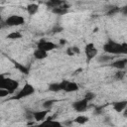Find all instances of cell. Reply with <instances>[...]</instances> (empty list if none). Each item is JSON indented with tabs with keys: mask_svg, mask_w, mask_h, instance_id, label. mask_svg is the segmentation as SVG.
Masks as SVG:
<instances>
[{
	"mask_svg": "<svg viewBox=\"0 0 127 127\" xmlns=\"http://www.w3.org/2000/svg\"><path fill=\"white\" fill-rule=\"evenodd\" d=\"M49 90H50V91H54V92H58V91L62 90V87H61V83H60V82L51 83V84L49 85Z\"/></svg>",
	"mask_w": 127,
	"mask_h": 127,
	"instance_id": "cell-16",
	"label": "cell"
},
{
	"mask_svg": "<svg viewBox=\"0 0 127 127\" xmlns=\"http://www.w3.org/2000/svg\"><path fill=\"white\" fill-rule=\"evenodd\" d=\"M56 48H57V45L55 43L47 41L45 39H42L37 43V49H41V50L46 51V52H50Z\"/></svg>",
	"mask_w": 127,
	"mask_h": 127,
	"instance_id": "cell-6",
	"label": "cell"
},
{
	"mask_svg": "<svg viewBox=\"0 0 127 127\" xmlns=\"http://www.w3.org/2000/svg\"><path fill=\"white\" fill-rule=\"evenodd\" d=\"M22 38V34L20 32H11L10 34L7 35V39L10 40H19Z\"/></svg>",
	"mask_w": 127,
	"mask_h": 127,
	"instance_id": "cell-17",
	"label": "cell"
},
{
	"mask_svg": "<svg viewBox=\"0 0 127 127\" xmlns=\"http://www.w3.org/2000/svg\"><path fill=\"white\" fill-rule=\"evenodd\" d=\"M19 86L18 81H16L15 79L9 78V77H4L1 81H0V88H4L6 90L9 91V93H13Z\"/></svg>",
	"mask_w": 127,
	"mask_h": 127,
	"instance_id": "cell-3",
	"label": "cell"
},
{
	"mask_svg": "<svg viewBox=\"0 0 127 127\" xmlns=\"http://www.w3.org/2000/svg\"><path fill=\"white\" fill-rule=\"evenodd\" d=\"M84 53H85V56H86V62L90 63L91 60L93 58H95V56L97 55V49L95 48V46L92 43H89L85 46Z\"/></svg>",
	"mask_w": 127,
	"mask_h": 127,
	"instance_id": "cell-5",
	"label": "cell"
},
{
	"mask_svg": "<svg viewBox=\"0 0 127 127\" xmlns=\"http://www.w3.org/2000/svg\"><path fill=\"white\" fill-rule=\"evenodd\" d=\"M67 10H68V5H66L65 2L63 3V4L60 5V6H58V7L52 9L53 13L58 14V15H64V14H65V13L67 12Z\"/></svg>",
	"mask_w": 127,
	"mask_h": 127,
	"instance_id": "cell-9",
	"label": "cell"
},
{
	"mask_svg": "<svg viewBox=\"0 0 127 127\" xmlns=\"http://www.w3.org/2000/svg\"><path fill=\"white\" fill-rule=\"evenodd\" d=\"M24 23H25V19H24V17H22L20 15H11L5 20V24L7 26H11V27L20 26Z\"/></svg>",
	"mask_w": 127,
	"mask_h": 127,
	"instance_id": "cell-4",
	"label": "cell"
},
{
	"mask_svg": "<svg viewBox=\"0 0 127 127\" xmlns=\"http://www.w3.org/2000/svg\"><path fill=\"white\" fill-rule=\"evenodd\" d=\"M0 29H2V25H1V23H0Z\"/></svg>",
	"mask_w": 127,
	"mask_h": 127,
	"instance_id": "cell-35",
	"label": "cell"
},
{
	"mask_svg": "<svg viewBox=\"0 0 127 127\" xmlns=\"http://www.w3.org/2000/svg\"><path fill=\"white\" fill-rule=\"evenodd\" d=\"M127 106V101L126 100H122V101H117L113 103V109L116 112H122L123 110H125Z\"/></svg>",
	"mask_w": 127,
	"mask_h": 127,
	"instance_id": "cell-11",
	"label": "cell"
},
{
	"mask_svg": "<svg viewBox=\"0 0 127 127\" xmlns=\"http://www.w3.org/2000/svg\"><path fill=\"white\" fill-rule=\"evenodd\" d=\"M4 77H5V76H4L3 74H0V81H1V80H2V79H3Z\"/></svg>",
	"mask_w": 127,
	"mask_h": 127,
	"instance_id": "cell-34",
	"label": "cell"
},
{
	"mask_svg": "<svg viewBox=\"0 0 127 127\" xmlns=\"http://www.w3.org/2000/svg\"><path fill=\"white\" fill-rule=\"evenodd\" d=\"M84 98L87 100V101H91L92 99H94L95 98V94L93 93V92H86L85 93V95H84Z\"/></svg>",
	"mask_w": 127,
	"mask_h": 127,
	"instance_id": "cell-26",
	"label": "cell"
},
{
	"mask_svg": "<svg viewBox=\"0 0 127 127\" xmlns=\"http://www.w3.org/2000/svg\"><path fill=\"white\" fill-rule=\"evenodd\" d=\"M71 123H72V122H71V121H65V122H64V124H65V125H70V124H71Z\"/></svg>",
	"mask_w": 127,
	"mask_h": 127,
	"instance_id": "cell-32",
	"label": "cell"
},
{
	"mask_svg": "<svg viewBox=\"0 0 127 127\" xmlns=\"http://www.w3.org/2000/svg\"><path fill=\"white\" fill-rule=\"evenodd\" d=\"M111 60H113V56H107V55L99 56L98 59H97V61H98L99 63H101V64L107 63V62H109V61H111Z\"/></svg>",
	"mask_w": 127,
	"mask_h": 127,
	"instance_id": "cell-19",
	"label": "cell"
},
{
	"mask_svg": "<svg viewBox=\"0 0 127 127\" xmlns=\"http://www.w3.org/2000/svg\"><path fill=\"white\" fill-rule=\"evenodd\" d=\"M54 103H56V100H54V99H49V100H46V101L43 103V106H44L46 109H50V108L54 105Z\"/></svg>",
	"mask_w": 127,
	"mask_h": 127,
	"instance_id": "cell-24",
	"label": "cell"
},
{
	"mask_svg": "<svg viewBox=\"0 0 127 127\" xmlns=\"http://www.w3.org/2000/svg\"><path fill=\"white\" fill-rule=\"evenodd\" d=\"M34 58L37 59V60H44L48 57V52L46 51H43L41 49H36L34 51V54H33Z\"/></svg>",
	"mask_w": 127,
	"mask_h": 127,
	"instance_id": "cell-12",
	"label": "cell"
},
{
	"mask_svg": "<svg viewBox=\"0 0 127 127\" xmlns=\"http://www.w3.org/2000/svg\"><path fill=\"white\" fill-rule=\"evenodd\" d=\"M63 3H64V0H49L47 2V6L50 7L51 9H53V8H56L60 5H62Z\"/></svg>",
	"mask_w": 127,
	"mask_h": 127,
	"instance_id": "cell-15",
	"label": "cell"
},
{
	"mask_svg": "<svg viewBox=\"0 0 127 127\" xmlns=\"http://www.w3.org/2000/svg\"><path fill=\"white\" fill-rule=\"evenodd\" d=\"M79 53H80V50L77 47H70V48H67V50H66V54L68 56H74Z\"/></svg>",
	"mask_w": 127,
	"mask_h": 127,
	"instance_id": "cell-18",
	"label": "cell"
},
{
	"mask_svg": "<svg viewBox=\"0 0 127 127\" xmlns=\"http://www.w3.org/2000/svg\"><path fill=\"white\" fill-rule=\"evenodd\" d=\"M87 103H88V101L85 98H83V99H80V100H77V101L73 102L72 103V108L77 112H82L87 108Z\"/></svg>",
	"mask_w": 127,
	"mask_h": 127,
	"instance_id": "cell-7",
	"label": "cell"
},
{
	"mask_svg": "<svg viewBox=\"0 0 127 127\" xmlns=\"http://www.w3.org/2000/svg\"><path fill=\"white\" fill-rule=\"evenodd\" d=\"M48 113H49V109H46L44 111H34L33 112V116H34V119L37 122H42L43 120L46 119Z\"/></svg>",
	"mask_w": 127,
	"mask_h": 127,
	"instance_id": "cell-8",
	"label": "cell"
},
{
	"mask_svg": "<svg viewBox=\"0 0 127 127\" xmlns=\"http://www.w3.org/2000/svg\"><path fill=\"white\" fill-rule=\"evenodd\" d=\"M126 64H127V60L126 59H120V60L113 62L111 64V66H113L117 69H124L126 67Z\"/></svg>",
	"mask_w": 127,
	"mask_h": 127,
	"instance_id": "cell-10",
	"label": "cell"
},
{
	"mask_svg": "<svg viewBox=\"0 0 127 127\" xmlns=\"http://www.w3.org/2000/svg\"><path fill=\"white\" fill-rule=\"evenodd\" d=\"M9 94H10V93H9L8 90H6V89H4V88H0V98L5 97V96H7V95H9Z\"/></svg>",
	"mask_w": 127,
	"mask_h": 127,
	"instance_id": "cell-27",
	"label": "cell"
},
{
	"mask_svg": "<svg viewBox=\"0 0 127 127\" xmlns=\"http://www.w3.org/2000/svg\"><path fill=\"white\" fill-rule=\"evenodd\" d=\"M118 12H120V8L119 7H117V6H111L109 8V10L106 12V14L108 16H113V15H115Z\"/></svg>",
	"mask_w": 127,
	"mask_h": 127,
	"instance_id": "cell-20",
	"label": "cell"
},
{
	"mask_svg": "<svg viewBox=\"0 0 127 127\" xmlns=\"http://www.w3.org/2000/svg\"><path fill=\"white\" fill-rule=\"evenodd\" d=\"M62 31H63V27H61L60 25H56V26L53 28V30H52L53 33H60V32H62Z\"/></svg>",
	"mask_w": 127,
	"mask_h": 127,
	"instance_id": "cell-28",
	"label": "cell"
},
{
	"mask_svg": "<svg viewBox=\"0 0 127 127\" xmlns=\"http://www.w3.org/2000/svg\"><path fill=\"white\" fill-rule=\"evenodd\" d=\"M42 124L43 125H57V126H62V123L61 122L56 121L54 119H51V120H43Z\"/></svg>",
	"mask_w": 127,
	"mask_h": 127,
	"instance_id": "cell-21",
	"label": "cell"
},
{
	"mask_svg": "<svg viewBox=\"0 0 127 127\" xmlns=\"http://www.w3.org/2000/svg\"><path fill=\"white\" fill-rule=\"evenodd\" d=\"M35 92V87L30 84V83H26L24 84V86L18 91V93L12 97V99H16V100H19V99H22V98H25V97H28L30 95H32L33 93Z\"/></svg>",
	"mask_w": 127,
	"mask_h": 127,
	"instance_id": "cell-2",
	"label": "cell"
},
{
	"mask_svg": "<svg viewBox=\"0 0 127 127\" xmlns=\"http://www.w3.org/2000/svg\"><path fill=\"white\" fill-rule=\"evenodd\" d=\"M78 89V85L77 83L73 82V81H67L66 82V85L64 87V91L65 92H73V91H76Z\"/></svg>",
	"mask_w": 127,
	"mask_h": 127,
	"instance_id": "cell-13",
	"label": "cell"
},
{
	"mask_svg": "<svg viewBox=\"0 0 127 127\" xmlns=\"http://www.w3.org/2000/svg\"><path fill=\"white\" fill-rule=\"evenodd\" d=\"M61 44H62V45H64V44H65V40L62 39V40H61Z\"/></svg>",
	"mask_w": 127,
	"mask_h": 127,
	"instance_id": "cell-33",
	"label": "cell"
},
{
	"mask_svg": "<svg viewBox=\"0 0 127 127\" xmlns=\"http://www.w3.org/2000/svg\"><path fill=\"white\" fill-rule=\"evenodd\" d=\"M38 10H39V6L37 5V4H34V3H32V4H29L28 6H27V12H28V14L29 15H35L37 12H38Z\"/></svg>",
	"mask_w": 127,
	"mask_h": 127,
	"instance_id": "cell-14",
	"label": "cell"
},
{
	"mask_svg": "<svg viewBox=\"0 0 127 127\" xmlns=\"http://www.w3.org/2000/svg\"><path fill=\"white\" fill-rule=\"evenodd\" d=\"M25 117H26L27 120H32V119H34L33 112H32V111H26V113H25Z\"/></svg>",
	"mask_w": 127,
	"mask_h": 127,
	"instance_id": "cell-29",
	"label": "cell"
},
{
	"mask_svg": "<svg viewBox=\"0 0 127 127\" xmlns=\"http://www.w3.org/2000/svg\"><path fill=\"white\" fill-rule=\"evenodd\" d=\"M102 109H103L102 106H100V107H96V108H95V111H94V114H100L101 111H102Z\"/></svg>",
	"mask_w": 127,
	"mask_h": 127,
	"instance_id": "cell-30",
	"label": "cell"
},
{
	"mask_svg": "<svg viewBox=\"0 0 127 127\" xmlns=\"http://www.w3.org/2000/svg\"><path fill=\"white\" fill-rule=\"evenodd\" d=\"M103 50H104V52L111 54V55H119V54L126 55L127 54V44L126 43L119 44L112 40H108L107 43L104 44Z\"/></svg>",
	"mask_w": 127,
	"mask_h": 127,
	"instance_id": "cell-1",
	"label": "cell"
},
{
	"mask_svg": "<svg viewBox=\"0 0 127 127\" xmlns=\"http://www.w3.org/2000/svg\"><path fill=\"white\" fill-rule=\"evenodd\" d=\"M14 64H15V66H16L18 69H20V70H21V72L28 74L29 69H28V68H27L25 65H23V64H19V63H16V62H14Z\"/></svg>",
	"mask_w": 127,
	"mask_h": 127,
	"instance_id": "cell-22",
	"label": "cell"
},
{
	"mask_svg": "<svg viewBox=\"0 0 127 127\" xmlns=\"http://www.w3.org/2000/svg\"><path fill=\"white\" fill-rule=\"evenodd\" d=\"M87 121H88V118L86 116H82V115H79L74 119V122H76L78 124H85Z\"/></svg>",
	"mask_w": 127,
	"mask_h": 127,
	"instance_id": "cell-23",
	"label": "cell"
},
{
	"mask_svg": "<svg viewBox=\"0 0 127 127\" xmlns=\"http://www.w3.org/2000/svg\"><path fill=\"white\" fill-rule=\"evenodd\" d=\"M124 76H125V71H123V69H118V71H116L115 73V78L118 80L123 79Z\"/></svg>",
	"mask_w": 127,
	"mask_h": 127,
	"instance_id": "cell-25",
	"label": "cell"
},
{
	"mask_svg": "<svg viewBox=\"0 0 127 127\" xmlns=\"http://www.w3.org/2000/svg\"><path fill=\"white\" fill-rule=\"evenodd\" d=\"M66 82H67V80H63V81H61V82H60V83H61L62 90H64V87H65V85H66Z\"/></svg>",
	"mask_w": 127,
	"mask_h": 127,
	"instance_id": "cell-31",
	"label": "cell"
}]
</instances>
